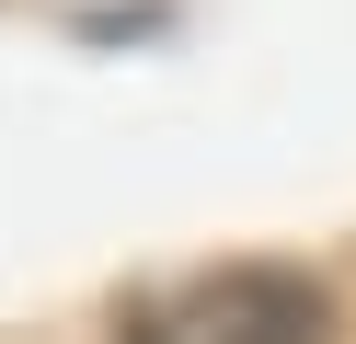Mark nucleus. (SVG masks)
<instances>
[{
  "label": "nucleus",
  "mask_w": 356,
  "mask_h": 344,
  "mask_svg": "<svg viewBox=\"0 0 356 344\" xmlns=\"http://www.w3.org/2000/svg\"><path fill=\"white\" fill-rule=\"evenodd\" d=\"M115 344H333V298L299 264H218L195 287L127 298Z\"/></svg>",
  "instance_id": "f257e3e1"
}]
</instances>
